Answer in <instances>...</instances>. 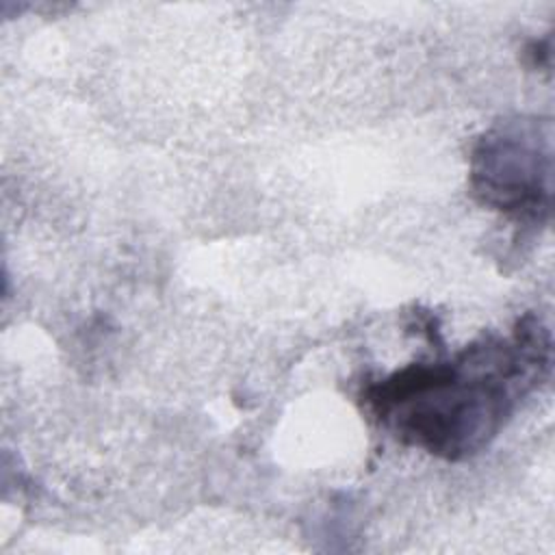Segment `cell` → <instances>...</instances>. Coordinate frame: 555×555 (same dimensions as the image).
<instances>
[{
  "mask_svg": "<svg viewBox=\"0 0 555 555\" xmlns=\"http://www.w3.org/2000/svg\"><path fill=\"white\" fill-rule=\"evenodd\" d=\"M548 349L544 327L525 319L509 338L488 336L449 362L392 373L366 390V401L399 440L462 460L483 449L540 384Z\"/></svg>",
  "mask_w": 555,
  "mask_h": 555,
  "instance_id": "1",
  "label": "cell"
},
{
  "mask_svg": "<svg viewBox=\"0 0 555 555\" xmlns=\"http://www.w3.org/2000/svg\"><path fill=\"white\" fill-rule=\"evenodd\" d=\"M473 193L516 219H540L551 197V141L538 119H507L473 150Z\"/></svg>",
  "mask_w": 555,
  "mask_h": 555,
  "instance_id": "2",
  "label": "cell"
}]
</instances>
